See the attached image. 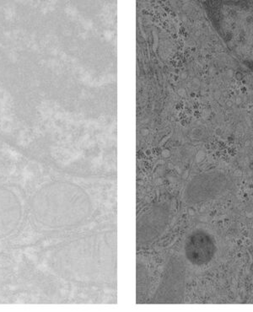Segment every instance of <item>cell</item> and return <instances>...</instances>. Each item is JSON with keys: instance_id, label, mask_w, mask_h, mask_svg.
<instances>
[{"instance_id": "277c9868", "label": "cell", "mask_w": 253, "mask_h": 312, "mask_svg": "<svg viewBox=\"0 0 253 312\" xmlns=\"http://www.w3.org/2000/svg\"><path fill=\"white\" fill-rule=\"evenodd\" d=\"M182 78H183V79H185V78H186V74H185V73H183V74H182Z\"/></svg>"}, {"instance_id": "7a4b0ae2", "label": "cell", "mask_w": 253, "mask_h": 312, "mask_svg": "<svg viewBox=\"0 0 253 312\" xmlns=\"http://www.w3.org/2000/svg\"><path fill=\"white\" fill-rule=\"evenodd\" d=\"M187 252L189 259L195 263L208 262L215 252L214 241L208 234L196 232L189 239Z\"/></svg>"}, {"instance_id": "3957f363", "label": "cell", "mask_w": 253, "mask_h": 312, "mask_svg": "<svg viewBox=\"0 0 253 312\" xmlns=\"http://www.w3.org/2000/svg\"><path fill=\"white\" fill-rule=\"evenodd\" d=\"M241 102V99H240V98H237V99H236V103H237V104H240Z\"/></svg>"}, {"instance_id": "6da1fadb", "label": "cell", "mask_w": 253, "mask_h": 312, "mask_svg": "<svg viewBox=\"0 0 253 312\" xmlns=\"http://www.w3.org/2000/svg\"><path fill=\"white\" fill-rule=\"evenodd\" d=\"M22 208L18 196L0 186V240L11 235L21 220Z\"/></svg>"}, {"instance_id": "5b68a950", "label": "cell", "mask_w": 253, "mask_h": 312, "mask_svg": "<svg viewBox=\"0 0 253 312\" xmlns=\"http://www.w3.org/2000/svg\"><path fill=\"white\" fill-rule=\"evenodd\" d=\"M242 91L246 92V88H242Z\"/></svg>"}]
</instances>
